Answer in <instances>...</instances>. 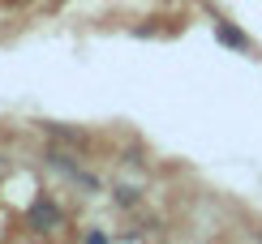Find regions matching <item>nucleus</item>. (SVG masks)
<instances>
[{
  "instance_id": "1",
  "label": "nucleus",
  "mask_w": 262,
  "mask_h": 244,
  "mask_svg": "<svg viewBox=\"0 0 262 244\" xmlns=\"http://www.w3.org/2000/svg\"><path fill=\"white\" fill-rule=\"evenodd\" d=\"M60 223V214H56V206H48V202H35L30 206V227H39V231H48V227H56Z\"/></svg>"
},
{
  "instance_id": "2",
  "label": "nucleus",
  "mask_w": 262,
  "mask_h": 244,
  "mask_svg": "<svg viewBox=\"0 0 262 244\" xmlns=\"http://www.w3.org/2000/svg\"><path fill=\"white\" fill-rule=\"evenodd\" d=\"M215 35H220V43H228V47H249L245 35H241L236 26H228V21H220V26H215Z\"/></svg>"
},
{
  "instance_id": "3",
  "label": "nucleus",
  "mask_w": 262,
  "mask_h": 244,
  "mask_svg": "<svg viewBox=\"0 0 262 244\" xmlns=\"http://www.w3.org/2000/svg\"><path fill=\"white\" fill-rule=\"evenodd\" d=\"M86 244H103V236H99V231H91V240H86Z\"/></svg>"
}]
</instances>
